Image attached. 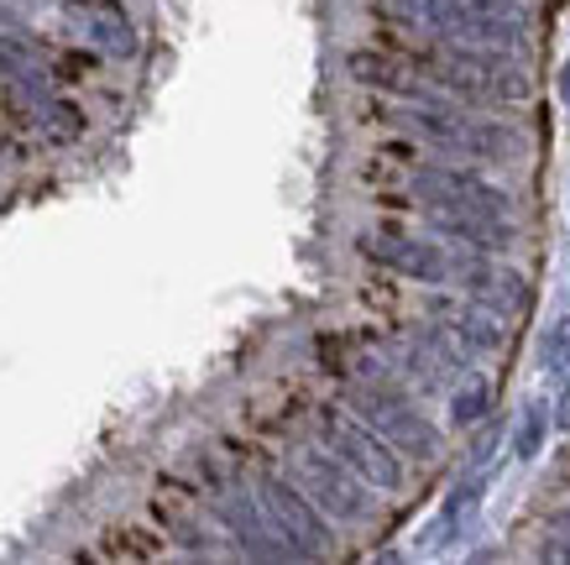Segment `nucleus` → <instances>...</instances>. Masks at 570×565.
Wrapping results in <instances>:
<instances>
[{
    "instance_id": "obj_16",
    "label": "nucleus",
    "mask_w": 570,
    "mask_h": 565,
    "mask_svg": "<svg viewBox=\"0 0 570 565\" xmlns=\"http://www.w3.org/2000/svg\"><path fill=\"white\" fill-rule=\"evenodd\" d=\"M42 116H48V131H52V137H63V142L85 131V116H79L73 105H63V100H42Z\"/></svg>"
},
{
    "instance_id": "obj_18",
    "label": "nucleus",
    "mask_w": 570,
    "mask_h": 565,
    "mask_svg": "<svg viewBox=\"0 0 570 565\" xmlns=\"http://www.w3.org/2000/svg\"><path fill=\"white\" fill-rule=\"evenodd\" d=\"M550 534H554V545H544V555L550 561H570V514H554Z\"/></svg>"
},
{
    "instance_id": "obj_19",
    "label": "nucleus",
    "mask_w": 570,
    "mask_h": 565,
    "mask_svg": "<svg viewBox=\"0 0 570 565\" xmlns=\"http://www.w3.org/2000/svg\"><path fill=\"white\" fill-rule=\"evenodd\" d=\"M554 425L570 429V372H566V382H560V398H554Z\"/></svg>"
},
{
    "instance_id": "obj_4",
    "label": "nucleus",
    "mask_w": 570,
    "mask_h": 565,
    "mask_svg": "<svg viewBox=\"0 0 570 565\" xmlns=\"http://www.w3.org/2000/svg\"><path fill=\"white\" fill-rule=\"evenodd\" d=\"M393 120H403L409 131H419L424 142L445 147V153H466V157H508V153H523V137L508 131L498 120H471L461 116L455 105L440 100H409L403 110H393Z\"/></svg>"
},
{
    "instance_id": "obj_13",
    "label": "nucleus",
    "mask_w": 570,
    "mask_h": 565,
    "mask_svg": "<svg viewBox=\"0 0 570 565\" xmlns=\"http://www.w3.org/2000/svg\"><path fill=\"white\" fill-rule=\"evenodd\" d=\"M69 17L85 27V37L110 58H131L137 52V32L126 21L121 0H69Z\"/></svg>"
},
{
    "instance_id": "obj_12",
    "label": "nucleus",
    "mask_w": 570,
    "mask_h": 565,
    "mask_svg": "<svg viewBox=\"0 0 570 565\" xmlns=\"http://www.w3.org/2000/svg\"><path fill=\"white\" fill-rule=\"evenodd\" d=\"M434 325H445L455 341L466 345L471 357H492L508 345V330H502V314L482 299H466V304H455V299H434Z\"/></svg>"
},
{
    "instance_id": "obj_11",
    "label": "nucleus",
    "mask_w": 570,
    "mask_h": 565,
    "mask_svg": "<svg viewBox=\"0 0 570 565\" xmlns=\"http://www.w3.org/2000/svg\"><path fill=\"white\" fill-rule=\"evenodd\" d=\"M362 252L393 273L414 277V283H450V257L445 246H430V241H414V236H397V231H372L362 236Z\"/></svg>"
},
{
    "instance_id": "obj_7",
    "label": "nucleus",
    "mask_w": 570,
    "mask_h": 565,
    "mask_svg": "<svg viewBox=\"0 0 570 565\" xmlns=\"http://www.w3.org/2000/svg\"><path fill=\"white\" fill-rule=\"evenodd\" d=\"M257 497L262 508L273 514V524L288 534V545L304 555V561H320L330 555V524H325V508L314 503L294 477H277V471H262L257 477Z\"/></svg>"
},
{
    "instance_id": "obj_20",
    "label": "nucleus",
    "mask_w": 570,
    "mask_h": 565,
    "mask_svg": "<svg viewBox=\"0 0 570 565\" xmlns=\"http://www.w3.org/2000/svg\"><path fill=\"white\" fill-rule=\"evenodd\" d=\"M560 100H566V110H570V64L560 69Z\"/></svg>"
},
{
    "instance_id": "obj_10",
    "label": "nucleus",
    "mask_w": 570,
    "mask_h": 565,
    "mask_svg": "<svg viewBox=\"0 0 570 565\" xmlns=\"http://www.w3.org/2000/svg\"><path fill=\"white\" fill-rule=\"evenodd\" d=\"M450 283H461L466 299H482V304H492L498 314H519V309L529 304V283H523L513 267L492 262L482 246H471V252H461V257H450Z\"/></svg>"
},
{
    "instance_id": "obj_15",
    "label": "nucleus",
    "mask_w": 570,
    "mask_h": 565,
    "mask_svg": "<svg viewBox=\"0 0 570 565\" xmlns=\"http://www.w3.org/2000/svg\"><path fill=\"white\" fill-rule=\"evenodd\" d=\"M539 357H544L550 372H570V320H554L544 345H539Z\"/></svg>"
},
{
    "instance_id": "obj_9",
    "label": "nucleus",
    "mask_w": 570,
    "mask_h": 565,
    "mask_svg": "<svg viewBox=\"0 0 570 565\" xmlns=\"http://www.w3.org/2000/svg\"><path fill=\"white\" fill-rule=\"evenodd\" d=\"M414 194L424 199V205L508 221V194H502V188H492L487 178H476V173H461V168H419L414 173Z\"/></svg>"
},
{
    "instance_id": "obj_6",
    "label": "nucleus",
    "mask_w": 570,
    "mask_h": 565,
    "mask_svg": "<svg viewBox=\"0 0 570 565\" xmlns=\"http://www.w3.org/2000/svg\"><path fill=\"white\" fill-rule=\"evenodd\" d=\"M320 435H325V450H335V456H341L356 477L372 481V487H382V493H397V487H403V461H397L403 450H397L393 440H382L366 419L320 413Z\"/></svg>"
},
{
    "instance_id": "obj_8",
    "label": "nucleus",
    "mask_w": 570,
    "mask_h": 565,
    "mask_svg": "<svg viewBox=\"0 0 570 565\" xmlns=\"http://www.w3.org/2000/svg\"><path fill=\"white\" fill-rule=\"evenodd\" d=\"M215 514H220V524L230 529V539L252 555V561H304L294 545H288V534L273 524V514L262 508L257 493H220V503H215Z\"/></svg>"
},
{
    "instance_id": "obj_3",
    "label": "nucleus",
    "mask_w": 570,
    "mask_h": 565,
    "mask_svg": "<svg viewBox=\"0 0 570 565\" xmlns=\"http://www.w3.org/2000/svg\"><path fill=\"white\" fill-rule=\"evenodd\" d=\"M424 69L445 95H461V100H482V105L529 100V69L513 64L502 48H450V42H440V52Z\"/></svg>"
},
{
    "instance_id": "obj_17",
    "label": "nucleus",
    "mask_w": 570,
    "mask_h": 565,
    "mask_svg": "<svg viewBox=\"0 0 570 565\" xmlns=\"http://www.w3.org/2000/svg\"><path fill=\"white\" fill-rule=\"evenodd\" d=\"M487 403H492V393H487L482 382H471L466 393L455 398V413H450V419H455V425L466 429V425H476V419H482V413H487Z\"/></svg>"
},
{
    "instance_id": "obj_1",
    "label": "nucleus",
    "mask_w": 570,
    "mask_h": 565,
    "mask_svg": "<svg viewBox=\"0 0 570 565\" xmlns=\"http://www.w3.org/2000/svg\"><path fill=\"white\" fill-rule=\"evenodd\" d=\"M397 21L450 48H502L513 52L529 37V17L519 0H387Z\"/></svg>"
},
{
    "instance_id": "obj_5",
    "label": "nucleus",
    "mask_w": 570,
    "mask_h": 565,
    "mask_svg": "<svg viewBox=\"0 0 570 565\" xmlns=\"http://www.w3.org/2000/svg\"><path fill=\"white\" fill-rule=\"evenodd\" d=\"M288 477H294L330 518H341V524H366V518H372V493H366L372 481L356 477L335 450H309V446L294 450V456H288Z\"/></svg>"
},
{
    "instance_id": "obj_14",
    "label": "nucleus",
    "mask_w": 570,
    "mask_h": 565,
    "mask_svg": "<svg viewBox=\"0 0 570 565\" xmlns=\"http://www.w3.org/2000/svg\"><path fill=\"white\" fill-rule=\"evenodd\" d=\"M544 429H550V413H544V403H529L519 419V429H513V456L519 461H534L539 446H544Z\"/></svg>"
},
{
    "instance_id": "obj_2",
    "label": "nucleus",
    "mask_w": 570,
    "mask_h": 565,
    "mask_svg": "<svg viewBox=\"0 0 570 565\" xmlns=\"http://www.w3.org/2000/svg\"><path fill=\"white\" fill-rule=\"evenodd\" d=\"M346 403L356 419H366V425L377 429L382 440H393L403 456H419V461H434V456H440V429L414 409V398H403V388L387 377V367L377 372V361H366V372L346 388Z\"/></svg>"
}]
</instances>
